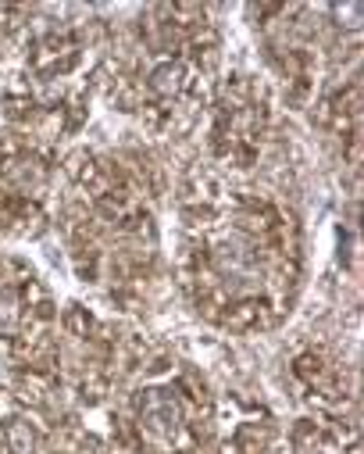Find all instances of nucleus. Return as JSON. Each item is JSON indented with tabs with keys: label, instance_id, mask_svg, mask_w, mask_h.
<instances>
[{
	"label": "nucleus",
	"instance_id": "obj_1",
	"mask_svg": "<svg viewBox=\"0 0 364 454\" xmlns=\"http://www.w3.org/2000/svg\"><path fill=\"white\" fill-rule=\"evenodd\" d=\"M136 411H140V426L158 440H172L182 426V408L168 390H147Z\"/></svg>",
	"mask_w": 364,
	"mask_h": 454
},
{
	"label": "nucleus",
	"instance_id": "obj_2",
	"mask_svg": "<svg viewBox=\"0 0 364 454\" xmlns=\"http://www.w3.org/2000/svg\"><path fill=\"white\" fill-rule=\"evenodd\" d=\"M182 79H186V72H182L179 61H161V65L151 72V86H154V93H161V97L179 93V90H182Z\"/></svg>",
	"mask_w": 364,
	"mask_h": 454
},
{
	"label": "nucleus",
	"instance_id": "obj_3",
	"mask_svg": "<svg viewBox=\"0 0 364 454\" xmlns=\"http://www.w3.org/2000/svg\"><path fill=\"white\" fill-rule=\"evenodd\" d=\"M8 440H12V450H15V454H33V447H36V433H33V426L22 422V419H15V422L8 426Z\"/></svg>",
	"mask_w": 364,
	"mask_h": 454
},
{
	"label": "nucleus",
	"instance_id": "obj_4",
	"mask_svg": "<svg viewBox=\"0 0 364 454\" xmlns=\"http://www.w3.org/2000/svg\"><path fill=\"white\" fill-rule=\"evenodd\" d=\"M19 301H15V294L12 290H4V294H0V322H12L15 315H19V308H15Z\"/></svg>",
	"mask_w": 364,
	"mask_h": 454
}]
</instances>
